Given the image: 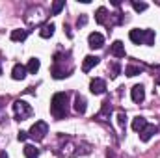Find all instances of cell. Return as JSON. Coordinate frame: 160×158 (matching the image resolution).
<instances>
[{
  "label": "cell",
  "mask_w": 160,
  "mask_h": 158,
  "mask_svg": "<svg viewBox=\"0 0 160 158\" xmlns=\"http://www.w3.org/2000/svg\"><path fill=\"white\" fill-rule=\"evenodd\" d=\"M67 104H69V97L67 93H56L50 101V114L54 119H63L67 116Z\"/></svg>",
  "instance_id": "obj_1"
},
{
  "label": "cell",
  "mask_w": 160,
  "mask_h": 158,
  "mask_svg": "<svg viewBox=\"0 0 160 158\" xmlns=\"http://www.w3.org/2000/svg\"><path fill=\"white\" fill-rule=\"evenodd\" d=\"M47 134H48V125H47L45 121H36V123L32 125L30 132H28V136H30L32 140H36V141L45 140V136H47Z\"/></svg>",
  "instance_id": "obj_2"
},
{
  "label": "cell",
  "mask_w": 160,
  "mask_h": 158,
  "mask_svg": "<svg viewBox=\"0 0 160 158\" xmlns=\"http://www.w3.org/2000/svg\"><path fill=\"white\" fill-rule=\"evenodd\" d=\"M13 112H15V117L19 119V121H24L28 116H32V108L24 101H15L13 102Z\"/></svg>",
  "instance_id": "obj_3"
},
{
  "label": "cell",
  "mask_w": 160,
  "mask_h": 158,
  "mask_svg": "<svg viewBox=\"0 0 160 158\" xmlns=\"http://www.w3.org/2000/svg\"><path fill=\"white\" fill-rule=\"evenodd\" d=\"M89 91H91L93 95H102V93L106 91V82L102 78H93L89 82Z\"/></svg>",
  "instance_id": "obj_4"
},
{
  "label": "cell",
  "mask_w": 160,
  "mask_h": 158,
  "mask_svg": "<svg viewBox=\"0 0 160 158\" xmlns=\"http://www.w3.org/2000/svg\"><path fill=\"white\" fill-rule=\"evenodd\" d=\"M88 43H89V48H101V47L104 45V37H102V34L93 32V34H89Z\"/></svg>",
  "instance_id": "obj_5"
},
{
  "label": "cell",
  "mask_w": 160,
  "mask_h": 158,
  "mask_svg": "<svg viewBox=\"0 0 160 158\" xmlns=\"http://www.w3.org/2000/svg\"><path fill=\"white\" fill-rule=\"evenodd\" d=\"M130 97H132L134 102H142V101L145 99V89H143V86H142V84H136V86L130 89Z\"/></svg>",
  "instance_id": "obj_6"
},
{
  "label": "cell",
  "mask_w": 160,
  "mask_h": 158,
  "mask_svg": "<svg viewBox=\"0 0 160 158\" xmlns=\"http://www.w3.org/2000/svg\"><path fill=\"white\" fill-rule=\"evenodd\" d=\"M99 62H101V58H97V56H86L84 58V63H82V71L84 73H89L95 65H99Z\"/></svg>",
  "instance_id": "obj_7"
},
{
  "label": "cell",
  "mask_w": 160,
  "mask_h": 158,
  "mask_svg": "<svg viewBox=\"0 0 160 158\" xmlns=\"http://www.w3.org/2000/svg\"><path fill=\"white\" fill-rule=\"evenodd\" d=\"M157 132H158V126H155V125H147V126L140 132V140H142V141H149Z\"/></svg>",
  "instance_id": "obj_8"
},
{
  "label": "cell",
  "mask_w": 160,
  "mask_h": 158,
  "mask_svg": "<svg viewBox=\"0 0 160 158\" xmlns=\"http://www.w3.org/2000/svg\"><path fill=\"white\" fill-rule=\"evenodd\" d=\"M11 78L13 80H24L26 78V67L21 63H15L11 69Z\"/></svg>",
  "instance_id": "obj_9"
},
{
  "label": "cell",
  "mask_w": 160,
  "mask_h": 158,
  "mask_svg": "<svg viewBox=\"0 0 160 158\" xmlns=\"http://www.w3.org/2000/svg\"><path fill=\"white\" fill-rule=\"evenodd\" d=\"M143 36H145V30H140V28H134V30H130V34H128L130 41L136 43V45H143Z\"/></svg>",
  "instance_id": "obj_10"
},
{
  "label": "cell",
  "mask_w": 160,
  "mask_h": 158,
  "mask_svg": "<svg viewBox=\"0 0 160 158\" xmlns=\"http://www.w3.org/2000/svg\"><path fill=\"white\" fill-rule=\"evenodd\" d=\"M110 52H112V56H116V58H125V45H123L121 41H114L112 47H110Z\"/></svg>",
  "instance_id": "obj_11"
},
{
  "label": "cell",
  "mask_w": 160,
  "mask_h": 158,
  "mask_svg": "<svg viewBox=\"0 0 160 158\" xmlns=\"http://www.w3.org/2000/svg\"><path fill=\"white\" fill-rule=\"evenodd\" d=\"M145 126H147V121H145V117L138 116V117L132 119V130H134V132H142Z\"/></svg>",
  "instance_id": "obj_12"
},
{
  "label": "cell",
  "mask_w": 160,
  "mask_h": 158,
  "mask_svg": "<svg viewBox=\"0 0 160 158\" xmlns=\"http://www.w3.org/2000/svg\"><path fill=\"white\" fill-rule=\"evenodd\" d=\"M54 30H56V26H54L52 22H48V24H45V26L41 28L39 36L43 37V39H48V37H52V36H54Z\"/></svg>",
  "instance_id": "obj_13"
},
{
  "label": "cell",
  "mask_w": 160,
  "mask_h": 158,
  "mask_svg": "<svg viewBox=\"0 0 160 158\" xmlns=\"http://www.w3.org/2000/svg\"><path fill=\"white\" fill-rule=\"evenodd\" d=\"M9 37H11V41H24L28 37V30H21V28L19 30H13Z\"/></svg>",
  "instance_id": "obj_14"
},
{
  "label": "cell",
  "mask_w": 160,
  "mask_h": 158,
  "mask_svg": "<svg viewBox=\"0 0 160 158\" xmlns=\"http://www.w3.org/2000/svg\"><path fill=\"white\" fill-rule=\"evenodd\" d=\"M75 110H77L78 114H84V112H86V99H84L82 95H77V97H75Z\"/></svg>",
  "instance_id": "obj_15"
},
{
  "label": "cell",
  "mask_w": 160,
  "mask_h": 158,
  "mask_svg": "<svg viewBox=\"0 0 160 158\" xmlns=\"http://www.w3.org/2000/svg\"><path fill=\"white\" fill-rule=\"evenodd\" d=\"M39 67H41L39 60H38V58H32V60L28 62V65H26V71H28V73H32V75H36V73L39 71Z\"/></svg>",
  "instance_id": "obj_16"
},
{
  "label": "cell",
  "mask_w": 160,
  "mask_h": 158,
  "mask_svg": "<svg viewBox=\"0 0 160 158\" xmlns=\"http://www.w3.org/2000/svg\"><path fill=\"white\" fill-rule=\"evenodd\" d=\"M106 17H108L106 7H99V9H97V13H95V21H97L99 24H104V22H106Z\"/></svg>",
  "instance_id": "obj_17"
},
{
  "label": "cell",
  "mask_w": 160,
  "mask_h": 158,
  "mask_svg": "<svg viewBox=\"0 0 160 158\" xmlns=\"http://www.w3.org/2000/svg\"><path fill=\"white\" fill-rule=\"evenodd\" d=\"M24 156L26 158H38L39 156V149H36L34 145H26L24 147Z\"/></svg>",
  "instance_id": "obj_18"
},
{
  "label": "cell",
  "mask_w": 160,
  "mask_h": 158,
  "mask_svg": "<svg viewBox=\"0 0 160 158\" xmlns=\"http://www.w3.org/2000/svg\"><path fill=\"white\" fill-rule=\"evenodd\" d=\"M63 7H65V0H56V2L52 4V15H58Z\"/></svg>",
  "instance_id": "obj_19"
},
{
  "label": "cell",
  "mask_w": 160,
  "mask_h": 158,
  "mask_svg": "<svg viewBox=\"0 0 160 158\" xmlns=\"http://www.w3.org/2000/svg\"><path fill=\"white\" fill-rule=\"evenodd\" d=\"M143 45H155V32H153V30H145Z\"/></svg>",
  "instance_id": "obj_20"
},
{
  "label": "cell",
  "mask_w": 160,
  "mask_h": 158,
  "mask_svg": "<svg viewBox=\"0 0 160 158\" xmlns=\"http://www.w3.org/2000/svg\"><path fill=\"white\" fill-rule=\"evenodd\" d=\"M140 73H142V69L136 67V65H128V67L125 69V75H127V77H136V75H140Z\"/></svg>",
  "instance_id": "obj_21"
},
{
  "label": "cell",
  "mask_w": 160,
  "mask_h": 158,
  "mask_svg": "<svg viewBox=\"0 0 160 158\" xmlns=\"http://www.w3.org/2000/svg\"><path fill=\"white\" fill-rule=\"evenodd\" d=\"M132 7H134L136 11H145V9H147V4H145V2H132Z\"/></svg>",
  "instance_id": "obj_22"
},
{
  "label": "cell",
  "mask_w": 160,
  "mask_h": 158,
  "mask_svg": "<svg viewBox=\"0 0 160 158\" xmlns=\"http://www.w3.org/2000/svg\"><path fill=\"white\" fill-rule=\"evenodd\" d=\"M118 123H119V126L121 128H125L127 126V116L121 112V114H118Z\"/></svg>",
  "instance_id": "obj_23"
},
{
  "label": "cell",
  "mask_w": 160,
  "mask_h": 158,
  "mask_svg": "<svg viewBox=\"0 0 160 158\" xmlns=\"http://www.w3.org/2000/svg\"><path fill=\"white\" fill-rule=\"evenodd\" d=\"M17 138H19V141H26V138H28V132H24V130H21V132L17 134Z\"/></svg>",
  "instance_id": "obj_24"
},
{
  "label": "cell",
  "mask_w": 160,
  "mask_h": 158,
  "mask_svg": "<svg viewBox=\"0 0 160 158\" xmlns=\"http://www.w3.org/2000/svg\"><path fill=\"white\" fill-rule=\"evenodd\" d=\"M118 75H119V65H118V63H116V65H114V67H112V78H116V77H118Z\"/></svg>",
  "instance_id": "obj_25"
},
{
  "label": "cell",
  "mask_w": 160,
  "mask_h": 158,
  "mask_svg": "<svg viewBox=\"0 0 160 158\" xmlns=\"http://www.w3.org/2000/svg\"><path fill=\"white\" fill-rule=\"evenodd\" d=\"M86 21H88V17H86V15L78 17V26H84V24H86Z\"/></svg>",
  "instance_id": "obj_26"
},
{
  "label": "cell",
  "mask_w": 160,
  "mask_h": 158,
  "mask_svg": "<svg viewBox=\"0 0 160 158\" xmlns=\"http://www.w3.org/2000/svg\"><path fill=\"white\" fill-rule=\"evenodd\" d=\"M0 158H8V155H6V153L2 151V153H0Z\"/></svg>",
  "instance_id": "obj_27"
},
{
  "label": "cell",
  "mask_w": 160,
  "mask_h": 158,
  "mask_svg": "<svg viewBox=\"0 0 160 158\" xmlns=\"http://www.w3.org/2000/svg\"><path fill=\"white\" fill-rule=\"evenodd\" d=\"M157 84H158V86H160V77H158V78H157Z\"/></svg>",
  "instance_id": "obj_28"
},
{
  "label": "cell",
  "mask_w": 160,
  "mask_h": 158,
  "mask_svg": "<svg viewBox=\"0 0 160 158\" xmlns=\"http://www.w3.org/2000/svg\"><path fill=\"white\" fill-rule=\"evenodd\" d=\"M0 75H2V65H0Z\"/></svg>",
  "instance_id": "obj_29"
}]
</instances>
